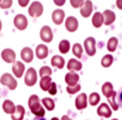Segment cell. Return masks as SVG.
<instances>
[{
  "label": "cell",
  "instance_id": "4316f807",
  "mask_svg": "<svg viewBox=\"0 0 122 120\" xmlns=\"http://www.w3.org/2000/svg\"><path fill=\"white\" fill-rule=\"evenodd\" d=\"M113 63H114V57L111 54L104 55L101 60V64L103 68H109L113 64Z\"/></svg>",
  "mask_w": 122,
  "mask_h": 120
},
{
  "label": "cell",
  "instance_id": "3957f363",
  "mask_svg": "<svg viewBox=\"0 0 122 120\" xmlns=\"http://www.w3.org/2000/svg\"><path fill=\"white\" fill-rule=\"evenodd\" d=\"M84 49L87 55L90 57H93L97 54V41L95 38H86L84 41Z\"/></svg>",
  "mask_w": 122,
  "mask_h": 120
},
{
  "label": "cell",
  "instance_id": "277c9868",
  "mask_svg": "<svg viewBox=\"0 0 122 120\" xmlns=\"http://www.w3.org/2000/svg\"><path fill=\"white\" fill-rule=\"evenodd\" d=\"M37 81V73L34 68H29L24 77V83L27 87H32Z\"/></svg>",
  "mask_w": 122,
  "mask_h": 120
},
{
  "label": "cell",
  "instance_id": "d4e9b609",
  "mask_svg": "<svg viewBox=\"0 0 122 120\" xmlns=\"http://www.w3.org/2000/svg\"><path fill=\"white\" fill-rule=\"evenodd\" d=\"M107 99V102L109 106L111 107V109H112L113 111H117L119 109V104H118L117 102V92L115 91L114 93L111 96L110 98H108Z\"/></svg>",
  "mask_w": 122,
  "mask_h": 120
},
{
  "label": "cell",
  "instance_id": "52a82bcc",
  "mask_svg": "<svg viewBox=\"0 0 122 120\" xmlns=\"http://www.w3.org/2000/svg\"><path fill=\"white\" fill-rule=\"evenodd\" d=\"M97 114L100 117L105 118V119H110L112 116V109L106 103H102L97 107Z\"/></svg>",
  "mask_w": 122,
  "mask_h": 120
},
{
  "label": "cell",
  "instance_id": "7a4b0ae2",
  "mask_svg": "<svg viewBox=\"0 0 122 120\" xmlns=\"http://www.w3.org/2000/svg\"><path fill=\"white\" fill-rule=\"evenodd\" d=\"M0 83L2 85L8 88L10 90H15L18 87V82L14 77L9 73H5L0 78Z\"/></svg>",
  "mask_w": 122,
  "mask_h": 120
},
{
  "label": "cell",
  "instance_id": "7dc6e473",
  "mask_svg": "<svg viewBox=\"0 0 122 120\" xmlns=\"http://www.w3.org/2000/svg\"><path fill=\"white\" fill-rule=\"evenodd\" d=\"M86 120H88V119H86Z\"/></svg>",
  "mask_w": 122,
  "mask_h": 120
},
{
  "label": "cell",
  "instance_id": "d6986e66",
  "mask_svg": "<svg viewBox=\"0 0 122 120\" xmlns=\"http://www.w3.org/2000/svg\"><path fill=\"white\" fill-rule=\"evenodd\" d=\"M48 48L45 44H38L36 47V55L39 59H44L48 56Z\"/></svg>",
  "mask_w": 122,
  "mask_h": 120
},
{
  "label": "cell",
  "instance_id": "74e56055",
  "mask_svg": "<svg viewBox=\"0 0 122 120\" xmlns=\"http://www.w3.org/2000/svg\"><path fill=\"white\" fill-rule=\"evenodd\" d=\"M117 102L118 104H119V107L122 108V88L117 93Z\"/></svg>",
  "mask_w": 122,
  "mask_h": 120
},
{
  "label": "cell",
  "instance_id": "2e32d148",
  "mask_svg": "<svg viewBox=\"0 0 122 120\" xmlns=\"http://www.w3.org/2000/svg\"><path fill=\"white\" fill-rule=\"evenodd\" d=\"M20 56H21V59L26 63H31L34 58L33 50L30 47H24L22 49Z\"/></svg>",
  "mask_w": 122,
  "mask_h": 120
},
{
  "label": "cell",
  "instance_id": "e0dca14e",
  "mask_svg": "<svg viewBox=\"0 0 122 120\" xmlns=\"http://www.w3.org/2000/svg\"><path fill=\"white\" fill-rule=\"evenodd\" d=\"M103 18H104V24L106 25V26H109V25H111L115 21H116V13L110 9H106L102 13Z\"/></svg>",
  "mask_w": 122,
  "mask_h": 120
},
{
  "label": "cell",
  "instance_id": "5b68a950",
  "mask_svg": "<svg viewBox=\"0 0 122 120\" xmlns=\"http://www.w3.org/2000/svg\"><path fill=\"white\" fill-rule=\"evenodd\" d=\"M43 13V5L39 1H33L28 8V13L31 17H40Z\"/></svg>",
  "mask_w": 122,
  "mask_h": 120
},
{
  "label": "cell",
  "instance_id": "f35d334b",
  "mask_svg": "<svg viewBox=\"0 0 122 120\" xmlns=\"http://www.w3.org/2000/svg\"><path fill=\"white\" fill-rule=\"evenodd\" d=\"M54 3L58 7H61V6H63L66 3V0H53Z\"/></svg>",
  "mask_w": 122,
  "mask_h": 120
},
{
  "label": "cell",
  "instance_id": "7bdbcfd3",
  "mask_svg": "<svg viewBox=\"0 0 122 120\" xmlns=\"http://www.w3.org/2000/svg\"><path fill=\"white\" fill-rule=\"evenodd\" d=\"M33 120H47V119H44L43 117H42V118H41V117H35L33 119Z\"/></svg>",
  "mask_w": 122,
  "mask_h": 120
},
{
  "label": "cell",
  "instance_id": "d590c367",
  "mask_svg": "<svg viewBox=\"0 0 122 120\" xmlns=\"http://www.w3.org/2000/svg\"><path fill=\"white\" fill-rule=\"evenodd\" d=\"M13 4V0H1L0 1V8H9Z\"/></svg>",
  "mask_w": 122,
  "mask_h": 120
},
{
  "label": "cell",
  "instance_id": "c3c4849f",
  "mask_svg": "<svg viewBox=\"0 0 122 120\" xmlns=\"http://www.w3.org/2000/svg\"><path fill=\"white\" fill-rule=\"evenodd\" d=\"M0 1H1V0H0Z\"/></svg>",
  "mask_w": 122,
  "mask_h": 120
},
{
  "label": "cell",
  "instance_id": "83f0119b",
  "mask_svg": "<svg viewBox=\"0 0 122 120\" xmlns=\"http://www.w3.org/2000/svg\"><path fill=\"white\" fill-rule=\"evenodd\" d=\"M118 44H119V41H118V38L116 37H111L109 38L107 42V50L109 51L110 53H114L115 51L116 50L118 47Z\"/></svg>",
  "mask_w": 122,
  "mask_h": 120
},
{
  "label": "cell",
  "instance_id": "1f68e13d",
  "mask_svg": "<svg viewBox=\"0 0 122 120\" xmlns=\"http://www.w3.org/2000/svg\"><path fill=\"white\" fill-rule=\"evenodd\" d=\"M72 54L77 59H81L82 54H83V48L81 44L79 43H76L72 46Z\"/></svg>",
  "mask_w": 122,
  "mask_h": 120
},
{
  "label": "cell",
  "instance_id": "4fadbf2b",
  "mask_svg": "<svg viewBox=\"0 0 122 120\" xmlns=\"http://www.w3.org/2000/svg\"><path fill=\"white\" fill-rule=\"evenodd\" d=\"M65 18V12L61 8H56L51 13V19L56 25H60L63 23Z\"/></svg>",
  "mask_w": 122,
  "mask_h": 120
},
{
  "label": "cell",
  "instance_id": "ffe728a7",
  "mask_svg": "<svg viewBox=\"0 0 122 120\" xmlns=\"http://www.w3.org/2000/svg\"><path fill=\"white\" fill-rule=\"evenodd\" d=\"M2 107H3V112L7 114H10V115L14 114L15 110H16V105H15L13 101L9 100V99L4 100V102L3 103Z\"/></svg>",
  "mask_w": 122,
  "mask_h": 120
},
{
  "label": "cell",
  "instance_id": "484cf974",
  "mask_svg": "<svg viewBox=\"0 0 122 120\" xmlns=\"http://www.w3.org/2000/svg\"><path fill=\"white\" fill-rule=\"evenodd\" d=\"M58 49L61 54H67L71 49V44L67 39H62L58 44Z\"/></svg>",
  "mask_w": 122,
  "mask_h": 120
},
{
  "label": "cell",
  "instance_id": "bcb514c9",
  "mask_svg": "<svg viewBox=\"0 0 122 120\" xmlns=\"http://www.w3.org/2000/svg\"><path fill=\"white\" fill-rule=\"evenodd\" d=\"M111 120H119V119H112Z\"/></svg>",
  "mask_w": 122,
  "mask_h": 120
},
{
  "label": "cell",
  "instance_id": "836d02e7",
  "mask_svg": "<svg viewBox=\"0 0 122 120\" xmlns=\"http://www.w3.org/2000/svg\"><path fill=\"white\" fill-rule=\"evenodd\" d=\"M81 89V84L77 83L76 85H74V86H67L66 87V92L70 94V95H73V94L77 93L78 92H80Z\"/></svg>",
  "mask_w": 122,
  "mask_h": 120
},
{
  "label": "cell",
  "instance_id": "60d3db41",
  "mask_svg": "<svg viewBox=\"0 0 122 120\" xmlns=\"http://www.w3.org/2000/svg\"><path fill=\"white\" fill-rule=\"evenodd\" d=\"M116 6H117V8H119V9L122 10V0H116Z\"/></svg>",
  "mask_w": 122,
  "mask_h": 120
},
{
  "label": "cell",
  "instance_id": "7402d4cb",
  "mask_svg": "<svg viewBox=\"0 0 122 120\" xmlns=\"http://www.w3.org/2000/svg\"><path fill=\"white\" fill-rule=\"evenodd\" d=\"M25 109L23 105H17L14 114H11L12 120H23L25 115Z\"/></svg>",
  "mask_w": 122,
  "mask_h": 120
},
{
  "label": "cell",
  "instance_id": "f1b7e54d",
  "mask_svg": "<svg viewBox=\"0 0 122 120\" xmlns=\"http://www.w3.org/2000/svg\"><path fill=\"white\" fill-rule=\"evenodd\" d=\"M101 102V96L97 92H93L89 95L88 97V104L92 107H95L99 104Z\"/></svg>",
  "mask_w": 122,
  "mask_h": 120
},
{
  "label": "cell",
  "instance_id": "30bf717a",
  "mask_svg": "<svg viewBox=\"0 0 122 120\" xmlns=\"http://www.w3.org/2000/svg\"><path fill=\"white\" fill-rule=\"evenodd\" d=\"M93 12V3L91 0H86L80 8V13L83 18H89Z\"/></svg>",
  "mask_w": 122,
  "mask_h": 120
},
{
  "label": "cell",
  "instance_id": "603a6c76",
  "mask_svg": "<svg viewBox=\"0 0 122 120\" xmlns=\"http://www.w3.org/2000/svg\"><path fill=\"white\" fill-rule=\"evenodd\" d=\"M65 59L61 55H54L52 56L51 59V66L56 67L59 69H62L65 66Z\"/></svg>",
  "mask_w": 122,
  "mask_h": 120
},
{
  "label": "cell",
  "instance_id": "44dd1931",
  "mask_svg": "<svg viewBox=\"0 0 122 120\" xmlns=\"http://www.w3.org/2000/svg\"><path fill=\"white\" fill-rule=\"evenodd\" d=\"M114 86L111 82H106V83H103L102 87H101V93L106 98L111 97L114 93Z\"/></svg>",
  "mask_w": 122,
  "mask_h": 120
},
{
  "label": "cell",
  "instance_id": "8d00e7d4",
  "mask_svg": "<svg viewBox=\"0 0 122 120\" xmlns=\"http://www.w3.org/2000/svg\"><path fill=\"white\" fill-rule=\"evenodd\" d=\"M85 0H70V3L74 8H78L82 6Z\"/></svg>",
  "mask_w": 122,
  "mask_h": 120
},
{
  "label": "cell",
  "instance_id": "ee69618b",
  "mask_svg": "<svg viewBox=\"0 0 122 120\" xmlns=\"http://www.w3.org/2000/svg\"><path fill=\"white\" fill-rule=\"evenodd\" d=\"M2 27H3V23H2V21H1V19H0V31L2 30Z\"/></svg>",
  "mask_w": 122,
  "mask_h": 120
},
{
  "label": "cell",
  "instance_id": "6da1fadb",
  "mask_svg": "<svg viewBox=\"0 0 122 120\" xmlns=\"http://www.w3.org/2000/svg\"><path fill=\"white\" fill-rule=\"evenodd\" d=\"M28 107L31 113L36 117H44L45 109L41 104V100L39 97L36 94H32L28 98Z\"/></svg>",
  "mask_w": 122,
  "mask_h": 120
},
{
  "label": "cell",
  "instance_id": "8992f818",
  "mask_svg": "<svg viewBox=\"0 0 122 120\" xmlns=\"http://www.w3.org/2000/svg\"><path fill=\"white\" fill-rule=\"evenodd\" d=\"M88 105V96L86 93L78 94L75 99V107L77 110H83L87 108Z\"/></svg>",
  "mask_w": 122,
  "mask_h": 120
},
{
  "label": "cell",
  "instance_id": "4dcf8cb0",
  "mask_svg": "<svg viewBox=\"0 0 122 120\" xmlns=\"http://www.w3.org/2000/svg\"><path fill=\"white\" fill-rule=\"evenodd\" d=\"M51 76H43L41 78L40 80V88L42 91H47L51 83Z\"/></svg>",
  "mask_w": 122,
  "mask_h": 120
},
{
  "label": "cell",
  "instance_id": "e575fe53",
  "mask_svg": "<svg viewBox=\"0 0 122 120\" xmlns=\"http://www.w3.org/2000/svg\"><path fill=\"white\" fill-rule=\"evenodd\" d=\"M47 92L49 93L51 95H56V93H57V88H56V83L54 82H51V84H50L48 90Z\"/></svg>",
  "mask_w": 122,
  "mask_h": 120
},
{
  "label": "cell",
  "instance_id": "8fae6325",
  "mask_svg": "<svg viewBox=\"0 0 122 120\" xmlns=\"http://www.w3.org/2000/svg\"><path fill=\"white\" fill-rule=\"evenodd\" d=\"M1 57L4 62L8 63H13L16 61V54L12 49H4L1 53Z\"/></svg>",
  "mask_w": 122,
  "mask_h": 120
},
{
  "label": "cell",
  "instance_id": "9c48e42d",
  "mask_svg": "<svg viewBox=\"0 0 122 120\" xmlns=\"http://www.w3.org/2000/svg\"><path fill=\"white\" fill-rule=\"evenodd\" d=\"M40 38L43 42L51 43L53 39V33L51 27L48 25H44L40 30Z\"/></svg>",
  "mask_w": 122,
  "mask_h": 120
},
{
  "label": "cell",
  "instance_id": "ab89813d",
  "mask_svg": "<svg viewBox=\"0 0 122 120\" xmlns=\"http://www.w3.org/2000/svg\"><path fill=\"white\" fill-rule=\"evenodd\" d=\"M30 0H18V3L21 7H26L28 4Z\"/></svg>",
  "mask_w": 122,
  "mask_h": 120
},
{
  "label": "cell",
  "instance_id": "9a60e30c",
  "mask_svg": "<svg viewBox=\"0 0 122 120\" xmlns=\"http://www.w3.org/2000/svg\"><path fill=\"white\" fill-rule=\"evenodd\" d=\"M80 79V76L76 72H69L65 75V83L67 86H74L76 85Z\"/></svg>",
  "mask_w": 122,
  "mask_h": 120
},
{
  "label": "cell",
  "instance_id": "5bb4252c",
  "mask_svg": "<svg viewBox=\"0 0 122 120\" xmlns=\"http://www.w3.org/2000/svg\"><path fill=\"white\" fill-rule=\"evenodd\" d=\"M12 71L14 73V76L16 78H22L25 72V65L21 61H15L12 66Z\"/></svg>",
  "mask_w": 122,
  "mask_h": 120
},
{
  "label": "cell",
  "instance_id": "f6af8a7d",
  "mask_svg": "<svg viewBox=\"0 0 122 120\" xmlns=\"http://www.w3.org/2000/svg\"><path fill=\"white\" fill-rule=\"evenodd\" d=\"M51 120H60L58 118H56V117H54V118H51Z\"/></svg>",
  "mask_w": 122,
  "mask_h": 120
},
{
  "label": "cell",
  "instance_id": "7c38bea8",
  "mask_svg": "<svg viewBox=\"0 0 122 120\" xmlns=\"http://www.w3.org/2000/svg\"><path fill=\"white\" fill-rule=\"evenodd\" d=\"M65 27H66V30L70 33H74L77 30L79 27L78 20L76 17L74 16H69L66 18V21H65Z\"/></svg>",
  "mask_w": 122,
  "mask_h": 120
},
{
  "label": "cell",
  "instance_id": "b9f144b4",
  "mask_svg": "<svg viewBox=\"0 0 122 120\" xmlns=\"http://www.w3.org/2000/svg\"><path fill=\"white\" fill-rule=\"evenodd\" d=\"M60 120H73V119H71V118H70L69 116H67V115H63Z\"/></svg>",
  "mask_w": 122,
  "mask_h": 120
},
{
  "label": "cell",
  "instance_id": "ac0fdd59",
  "mask_svg": "<svg viewBox=\"0 0 122 120\" xmlns=\"http://www.w3.org/2000/svg\"><path fill=\"white\" fill-rule=\"evenodd\" d=\"M66 68L70 72H78L82 69V63L81 61L76 59H70Z\"/></svg>",
  "mask_w": 122,
  "mask_h": 120
},
{
  "label": "cell",
  "instance_id": "ba28073f",
  "mask_svg": "<svg viewBox=\"0 0 122 120\" xmlns=\"http://www.w3.org/2000/svg\"><path fill=\"white\" fill-rule=\"evenodd\" d=\"M13 23L15 27L19 30H24L27 28L28 25V21H27V17L23 13H18L13 18Z\"/></svg>",
  "mask_w": 122,
  "mask_h": 120
},
{
  "label": "cell",
  "instance_id": "f546056e",
  "mask_svg": "<svg viewBox=\"0 0 122 120\" xmlns=\"http://www.w3.org/2000/svg\"><path fill=\"white\" fill-rule=\"evenodd\" d=\"M42 105L46 108L47 111H52L55 109V102L51 98H43L41 100Z\"/></svg>",
  "mask_w": 122,
  "mask_h": 120
},
{
  "label": "cell",
  "instance_id": "cb8c5ba5",
  "mask_svg": "<svg viewBox=\"0 0 122 120\" xmlns=\"http://www.w3.org/2000/svg\"><path fill=\"white\" fill-rule=\"evenodd\" d=\"M92 23L96 28H99L102 26L103 23H104V18L101 12H97L94 13L92 18Z\"/></svg>",
  "mask_w": 122,
  "mask_h": 120
},
{
  "label": "cell",
  "instance_id": "d6a6232c",
  "mask_svg": "<svg viewBox=\"0 0 122 120\" xmlns=\"http://www.w3.org/2000/svg\"><path fill=\"white\" fill-rule=\"evenodd\" d=\"M51 74H52V70L49 66H42L39 69V75L41 78L43 76H51Z\"/></svg>",
  "mask_w": 122,
  "mask_h": 120
}]
</instances>
